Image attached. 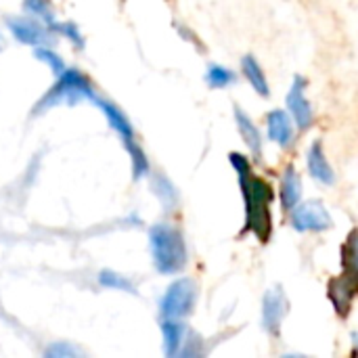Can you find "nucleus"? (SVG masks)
Segmentation results:
<instances>
[{
	"mask_svg": "<svg viewBox=\"0 0 358 358\" xmlns=\"http://www.w3.org/2000/svg\"><path fill=\"white\" fill-rule=\"evenodd\" d=\"M229 162L239 176V187L245 203V233H254L260 243H268L273 235V201L275 189L264 180L258 178L252 170L250 159L239 153L231 151Z\"/></svg>",
	"mask_w": 358,
	"mask_h": 358,
	"instance_id": "obj_1",
	"label": "nucleus"
},
{
	"mask_svg": "<svg viewBox=\"0 0 358 358\" xmlns=\"http://www.w3.org/2000/svg\"><path fill=\"white\" fill-rule=\"evenodd\" d=\"M149 248L153 266L159 275H178L189 262L187 243L178 229L159 222L149 231Z\"/></svg>",
	"mask_w": 358,
	"mask_h": 358,
	"instance_id": "obj_2",
	"label": "nucleus"
},
{
	"mask_svg": "<svg viewBox=\"0 0 358 358\" xmlns=\"http://www.w3.org/2000/svg\"><path fill=\"white\" fill-rule=\"evenodd\" d=\"M59 80L55 82V86H50L42 99L36 103V113H42V111H48L57 105H73L78 103L80 99H92L94 96V90H92V84L90 80L73 69V67H65V71L61 76H57Z\"/></svg>",
	"mask_w": 358,
	"mask_h": 358,
	"instance_id": "obj_3",
	"label": "nucleus"
},
{
	"mask_svg": "<svg viewBox=\"0 0 358 358\" xmlns=\"http://www.w3.org/2000/svg\"><path fill=\"white\" fill-rule=\"evenodd\" d=\"M197 304V283L189 277L176 279L164 294L159 302V313L164 319H185L193 313Z\"/></svg>",
	"mask_w": 358,
	"mask_h": 358,
	"instance_id": "obj_4",
	"label": "nucleus"
},
{
	"mask_svg": "<svg viewBox=\"0 0 358 358\" xmlns=\"http://www.w3.org/2000/svg\"><path fill=\"white\" fill-rule=\"evenodd\" d=\"M289 214V224L298 233H325L334 229V218L321 199H310L304 203L300 201Z\"/></svg>",
	"mask_w": 358,
	"mask_h": 358,
	"instance_id": "obj_5",
	"label": "nucleus"
},
{
	"mask_svg": "<svg viewBox=\"0 0 358 358\" xmlns=\"http://www.w3.org/2000/svg\"><path fill=\"white\" fill-rule=\"evenodd\" d=\"M289 313V300L283 292L281 285L268 289L262 298V310H260V323L262 329L271 336V338H279L281 336V325L285 321Z\"/></svg>",
	"mask_w": 358,
	"mask_h": 358,
	"instance_id": "obj_6",
	"label": "nucleus"
},
{
	"mask_svg": "<svg viewBox=\"0 0 358 358\" xmlns=\"http://www.w3.org/2000/svg\"><path fill=\"white\" fill-rule=\"evenodd\" d=\"M327 298L338 313V317L346 319L352 310V304L358 298V273L342 271V275L329 279L327 283Z\"/></svg>",
	"mask_w": 358,
	"mask_h": 358,
	"instance_id": "obj_7",
	"label": "nucleus"
},
{
	"mask_svg": "<svg viewBox=\"0 0 358 358\" xmlns=\"http://www.w3.org/2000/svg\"><path fill=\"white\" fill-rule=\"evenodd\" d=\"M306 86H308L306 78L300 76V73H296L294 80H292V88H289V92H287V96H285L287 111H289V115H292L296 128L302 130V132L308 130V128L313 126V122H315L313 105H310V101L306 99Z\"/></svg>",
	"mask_w": 358,
	"mask_h": 358,
	"instance_id": "obj_8",
	"label": "nucleus"
},
{
	"mask_svg": "<svg viewBox=\"0 0 358 358\" xmlns=\"http://www.w3.org/2000/svg\"><path fill=\"white\" fill-rule=\"evenodd\" d=\"M6 25L10 29V34L29 46H46L50 40L48 27L42 25L38 19H25V17H6Z\"/></svg>",
	"mask_w": 358,
	"mask_h": 358,
	"instance_id": "obj_9",
	"label": "nucleus"
},
{
	"mask_svg": "<svg viewBox=\"0 0 358 358\" xmlns=\"http://www.w3.org/2000/svg\"><path fill=\"white\" fill-rule=\"evenodd\" d=\"M266 134L281 149H289L296 141V124L285 109H273L266 115Z\"/></svg>",
	"mask_w": 358,
	"mask_h": 358,
	"instance_id": "obj_10",
	"label": "nucleus"
},
{
	"mask_svg": "<svg viewBox=\"0 0 358 358\" xmlns=\"http://www.w3.org/2000/svg\"><path fill=\"white\" fill-rule=\"evenodd\" d=\"M306 166H308V174L323 187H334L336 185V170L331 168L325 149H323V141H315L308 151H306Z\"/></svg>",
	"mask_w": 358,
	"mask_h": 358,
	"instance_id": "obj_11",
	"label": "nucleus"
},
{
	"mask_svg": "<svg viewBox=\"0 0 358 358\" xmlns=\"http://www.w3.org/2000/svg\"><path fill=\"white\" fill-rule=\"evenodd\" d=\"M302 176L296 170L294 164L285 166L283 174H281V185H279V199H281V210L283 212H292L300 201H302Z\"/></svg>",
	"mask_w": 358,
	"mask_h": 358,
	"instance_id": "obj_12",
	"label": "nucleus"
},
{
	"mask_svg": "<svg viewBox=\"0 0 358 358\" xmlns=\"http://www.w3.org/2000/svg\"><path fill=\"white\" fill-rule=\"evenodd\" d=\"M235 124H237V130L245 143V147L250 149V153L254 155L256 162L262 159V132L260 128L254 124V120L241 109V107H235Z\"/></svg>",
	"mask_w": 358,
	"mask_h": 358,
	"instance_id": "obj_13",
	"label": "nucleus"
},
{
	"mask_svg": "<svg viewBox=\"0 0 358 358\" xmlns=\"http://www.w3.org/2000/svg\"><path fill=\"white\" fill-rule=\"evenodd\" d=\"M90 101H94V105L105 113L107 122H109V124H111V128L122 136L124 145L134 143V128H132L130 120L124 115V111H122L117 105H113V103H109V101H105V99H99V96H92Z\"/></svg>",
	"mask_w": 358,
	"mask_h": 358,
	"instance_id": "obj_14",
	"label": "nucleus"
},
{
	"mask_svg": "<svg viewBox=\"0 0 358 358\" xmlns=\"http://www.w3.org/2000/svg\"><path fill=\"white\" fill-rule=\"evenodd\" d=\"M162 336H164V352L166 357H178L180 348L189 336L187 325L180 319H164L162 321Z\"/></svg>",
	"mask_w": 358,
	"mask_h": 358,
	"instance_id": "obj_15",
	"label": "nucleus"
},
{
	"mask_svg": "<svg viewBox=\"0 0 358 358\" xmlns=\"http://www.w3.org/2000/svg\"><path fill=\"white\" fill-rule=\"evenodd\" d=\"M241 71H243L245 80L252 84V88L256 90V94H260L262 99H268V96H271L268 80H266V76H264L262 65L256 61L254 55H243V59H241Z\"/></svg>",
	"mask_w": 358,
	"mask_h": 358,
	"instance_id": "obj_16",
	"label": "nucleus"
},
{
	"mask_svg": "<svg viewBox=\"0 0 358 358\" xmlns=\"http://www.w3.org/2000/svg\"><path fill=\"white\" fill-rule=\"evenodd\" d=\"M23 8L34 19L42 21L48 29L55 27L57 19H55V10H52V2L50 0H23Z\"/></svg>",
	"mask_w": 358,
	"mask_h": 358,
	"instance_id": "obj_17",
	"label": "nucleus"
},
{
	"mask_svg": "<svg viewBox=\"0 0 358 358\" xmlns=\"http://www.w3.org/2000/svg\"><path fill=\"white\" fill-rule=\"evenodd\" d=\"M235 80H237V73L233 69L224 67V65H218V63H212L208 67V71H206V82L214 90L227 88V86L235 84Z\"/></svg>",
	"mask_w": 358,
	"mask_h": 358,
	"instance_id": "obj_18",
	"label": "nucleus"
},
{
	"mask_svg": "<svg viewBox=\"0 0 358 358\" xmlns=\"http://www.w3.org/2000/svg\"><path fill=\"white\" fill-rule=\"evenodd\" d=\"M342 268L358 273V229H352L342 245Z\"/></svg>",
	"mask_w": 358,
	"mask_h": 358,
	"instance_id": "obj_19",
	"label": "nucleus"
},
{
	"mask_svg": "<svg viewBox=\"0 0 358 358\" xmlns=\"http://www.w3.org/2000/svg\"><path fill=\"white\" fill-rule=\"evenodd\" d=\"M126 149H128V153L132 157V176H134V180L147 176L149 170H151V166H149V159H147L145 151L136 145V141L130 143V145H126Z\"/></svg>",
	"mask_w": 358,
	"mask_h": 358,
	"instance_id": "obj_20",
	"label": "nucleus"
},
{
	"mask_svg": "<svg viewBox=\"0 0 358 358\" xmlns=\"http://www.w3.org/2000/svg\"><path fill=\"white\" fill-rule=\"evenodd\" d=\"M99 283H101L103 287L117 289V292H128V294H134V292H136L134 285H132L126 277H122V275H117V273H113V271H101V273H99Z\"/></svg>",
	"mask_w": 358,
	"mask_h": 358,
	"instance_id": "obj_21",
	"label": "nucleus"
},
{
	"mask_svg": "<svg viewBox=\"0 0 358 358\" xmlns=\"http://www.w3.org/2000/svg\"><path fill=\"white\" fill-rule=\"evenodd\" d=\"M34 55H36V59H38V61L46 63L55 76H61V73L65 71V63H63V59H61L55 50H50L48 46H36Z\"/></svg>",
	"mask_w": 358,
	"mask_h": 358,
	"instance_id": "obj_22",
	"label": "nucleus"
},
{
	"mask_svg": "<svg viewBox=\"0 0 358 358\" xmlns=\"http://www.w3.org/2000/svg\"><path fill=\"white\" fill-rule=\"evenodd\" d=\"M153 189H155V193H157V197L168 206V208H172L174 203H176V199H178V193H176V189L172 187V182L166 178V176H155V182H153Z\"/></svg>",
	"mask_w": 358,
	"mask_h": 358,
	"instance_id": "obj_23",
	"label": "nucleus"
},
{
	"mask_svg": "<svg viewBox=\"0 0 358 358\" xmlns=\"http://www.w3.org/2000/svg\"><path fill=\"white\" fill-rule=\"evenodd\" d=\"M52 29H55V31H59V34H63V36H67V40H71L78 48H82V46H84L82 34H80V29H78V25H76V23H61V21H57Z\"/></svg>",
	"mask_w": 358,
	"mask_h": 358,
	"instance_id": "obj_24",
	"label": "nucleus"
},
{
	"mask_svg": "<svg viewBox=\"0 0 358 358\" xmlns=\"http://www.w3.org/2000/svg\"><path fill=\"white\" fill-rule=\"evenodd\" d=\"M46 355L48 357H76L78 352L71 346H67V344H55L52 348L46 350Z\"/></svg>",
	"mask_w": 358,
	"mask_h": 358,
	"instance_id": "obj_25",
	"label": "nucleus"
},
{
	"mask_svg": "<svg viewBox=\"0 0 358 358\" xmlns=\"http://www.w3.org/2000/svg\"><path fill=\"white\" fill-rule=\"evenodd\" d=\"M352 346H355V348H352V355L357 357L358 355V334H352Z\"/></svg>",
	"mask_w": 358,
	"mask_h": 358,
	"instance_id": "obj_26",
	"label": "nucleus"
},
{
	"mask_svg": "<svg viewBox=\"0 0 358 358\" xmlns=\"http://www.w3.org/2000/svg\"><path fill=\"white\" fill-rule=\"evenodd\" d=\"M0 46H2V36H0Z\"/></svg>",
	"mask_w": 358,
	"mask_h": 358,
	"instance_id": "obj_27",
	"label": "nucleus"
}]
</instances>
